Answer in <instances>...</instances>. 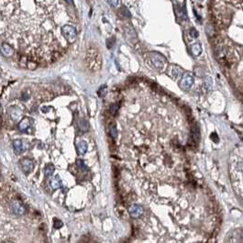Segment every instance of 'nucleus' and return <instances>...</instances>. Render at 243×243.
<instances>
[{
    "label": "nucleus",
    "mask_w": 243,
    "mask_h": 243,
    "mask_svg": "<svg viewBox=\"0 0 243 243\" xmlns=\"http://www.w3.org/2000/svg\"><path fill=\"white\" fill-rule=\"evenodd\" d=\"M58 17L62 0H0V35L30 63L56 61L68 46Z\"/></svg>",
    "instance_id": "obj_1"
},
{
    "label": "nucleus",
    "mask_w": 243,
    "mask_h": 243,
    "mask_svg": "<svg viewBox=\"0 0 243 243\" xmlns=\"http://www.w3.org/2000/svg\"><path fill=\"white\" fill-rule=\"evenodd\" d=\"M148 59H149V65L153 67L156 70H162L165 68L167 64L166 59L162 56V54L158 52H149L148 53Z\"/></svg>",
    "instance_id": "obj_2"
},
{
    "label": "nucleus",
    "mask_w": 243,
    "mask_h": 243,
    "mask_svg": "<svg viewBox=\"0 0 243 243\" xmlns=\"http://www.w3.org/2000/svg\"><path fill=\"white\" fill-rule=\"evenodd\" d=\"M62 33L64 35V37L65 38V40L68 41L69 44L73 43L75 39H76V36H77V31H76V29L72 26V25H69V24H66L63 27L62 29Z\"/></svg>",
    "instance_id": "obj_3"
},
{
    "label": "nucleus",
    "mask_w": 243,
    "mask_h": 243,
    "mask_svg": "<svg viewBox=\"0 0 243 243\" xmlns=\"http://www.w3.org/2000/svg\"><path fill=\"white\" fill-rule=\"evenodd\" d=\"M194 83V76L190 73H185L183 74L181 81H180V87L183 91L189 90Z\"/></svg>",
    "instance_id": "obj_4"
},
{
    "label": "nucleus",
    "mask_w": 243,
    "mask_h": 243,
    "mask_svg": "<svg viewBox=\"0 0 243 243\" xmlns=\"http://www.w3.org/2000/svg\"><path fill=\"white\" fill-rule=\"evenodd\" d=\"M167 74L174 80H178L183 76V69L177 65H171L167 69Z\"/></svg>",
    "instance_id": "obj_5"
},
{
    "label": "nucleus",
    "mask_w": 243,
    "mask_h": 243,
    "mask_svg": "<svg viewBox=\"0 0 243 243\" xmlns=\"http://www.w3.org/2000/svg\"><path fill=\"white\" fill-rule=\"evenodd\" d=\"M0 50L4 53V55L7 57H12L15 53V50L6 42L0 43Z\"/></svg>",
    "instance_id": "obj_6"
},
{
    "label": "nucleus",
    "mask_w": 243,
    "mask_h": 243,
    "mask_svg": "<svg viewBox=\"0 0 243 243\" xmlns=\"http://www.w3.org/2000/svg\"><path fill=\"white\" fill-rule=\"evenodd\" d=\"M129 212H130V214L131 215V217H139L142 214L143 209H142V207H141L140 206L134 205V206L130 207V208H129Z\"/></svg>",
    "instance_id": "obj_7"
},
{
    "label": "nucleus",
    "mask_w": 243,
    "mask_h": 243,
    "mask_svg": "<svg viewBox=\"0 0 243 243\" xmlns=\"http://www.w3.org/2000/svg\"><path fill=\"white\" fill-rule=\"evenodd\" d=\"M21 167H22V170L24 172H31L33 170V163L31 161H30L29 159H25L21 162Z\"/></svg>",
    "instance_id": "obj_8"
},
{
    "label": "nucleus",
    "mask_w": 243,
    "mask_h": 243,
    "mask_svg": "<svg viewBox=\"0 0 243 243\" xmlns=\"http://www.w3.org/2000/svg\"><path fill=\"white\" fill-rule=\"evenodd\" d=\"M50 186L52 190H55L57 188H60L62 185H63V182L62 180L58 177H55V178H51L50 181Z\"/></svg>",
    "instance_id": "obj_9"
},
{
    "label": "nucleus",
    "mask_w": 243,
    "mask_h": 243,
    "mask_svg": "<svg viewBox=\"0 0 243 243\" xmlns=\"http://www.w3.org/2000/svg\"><path fill=\"white\" fill-rule=\"evenodd\" d=\"M77 150H78V152L81 155L84 154L87 151V144H86V142L83 141H81L80 142H78V144H77Z\"/></svg>",
    "instance_id": "obj_10"
},
{
    "label": "nucleus",
    "mask_w": 243,
    "mask_h": 243,
    "mask_svg": "<svg viewBox=\"0 0 243 243\" xmlns=\"http://www.w3.org/2000/svg\"><path fill=\"white\" fill-rule=\"evenodd\" d=\"M53 171H54V167L51 163L48 164L45 168H44V175L46 178H50L52 174H53Z\"/></svg>",
    "instance_id": "obj_11"
},
{
    "label": "nucleus",
    "mask_w": 243,
    "mask_h": 243,
    "mask_svg": "<svg viewBox=\"0 0 243 243\" xmlns=\"http://www.w3.org/2000/svg\"><path fill=\"white\" fill-rule=\"evenodd\" d=\"M192 53L194 54V56H198L199 54H201L202 52V48H201V45L199 43H194L192 45Z\"/></svg>",
    "instance_id": "obj_12"
},
{
    "label": "nucleus",
    "mask_w": 243,
    "mask_h": 243,
    "mask_svg": "<svg viewBox=\"0 0 243 243\" xmlns=\"http://www.w3.org/2000/svg\"><path fill=\"white\" fill-rule=\"evenodd\" d=\"M13 146H14V149L16 150L17 152H22L23 150H24V146H23V142L21 141H18L17 140L13 142Z\"/></svg>",
    "instance_id": "obj_13"
},
{
    "label": "nucleus",
    "mask_w": 243,
    "mask_h": 243,
    "mask_svg": "<svg viewBox=\"0 0 243 243\" xmlns=\"http://www.w3.org/2000/svg\"><path fill=\"white\" fill-rule=\"evenodd\" d=\"M30 126V123H29V119L28 118H25L23 119L20 123H19V130L21 131H24L26 130Z\"/></svg>",
    "instance_id": "obj_14"
},
{
    "label": "nucleus",
    "mask_w": 243,
    "mask_h": 243,
    "mask_svg": "<svg viewBox=\"0 0 243 243\" xmlns=\"http://www.w3.org/2000/svg\"><path fill=\"white\" fill-rule=\"evenodd\" d=\"M193 139L195 142H197L199 140V130H198L197 126H194L193 128Z\"/></svg>",
    "instance_id": "obj_15"
},
{
    "label": "nucleus",
    "mask_w": 243,
    "mask_h": 243,
    "mask_svg": "<svg viewBox=\"0 0 243 243\" xmlns=\"http://www.w3.org/2000/svg\"><path fill=\"white\" fill-rule=\"evenodd\" d=\"M109 131H110V136L113 138V139H116L117 136V128L115 125H111L110 126V129H109Z\"/></svg>",
    "instance_id": "obj_16"
},
{
    "label": "nucleus",
    "mask_w": 243,
    "mask_h": 243,
    "mask_svg": "<svg viewBox=\"0 0 243 243\" xmlns=\"http://www.w3.org/2000/svg\"><path fill=\"white\" fill-rule=\"evenodd\" d=\"M120 13H121V15L124 17H130V11L127 9V7H121L120 8Z\"/></svg>",
    "instance_id": "obj_17"
},
{
    "label": "nucleus",
    "mask_w": 243,
    "mask_h": 243,
    "mask_svg": "<svg viewBox=\"0 0 243 243\" xmlns=\"http://www.w3.org/2000/svg\"><path fill=\"white\" fill-rule=\"evenodd\" d=\"M205 87L207 89H211V87H212V80H211L210 77H207L206 78V80H205Z\"/></svg>",
    "instance_id": "obj_18"
},
{
    "label": "nucleus",
    "mask_w": 243,
    "mask_h": 243,
    "mask_svg": "<svg viewBox=\"0 0 243 243\" xmlns=\"http://www.w3.org/2000/svg\"><path fill=\"white\" fill-rule=\"evenodd\" d=\"M109 110H110L111 114L115 115V114L117 112V110H118V106H117V104H113V105H111V106H110V108H109Z\"/></svg>",
    "instance_id": "obj_19"
},
{
    "label": "nucleus",
    "mask_w": 243,
    "mask_h": 243,
    "mask_svg": "<svg viewBox=\"0 0 243 243\" xmlns=\"http://www.w3.org/2000/svg\"><path fill=\"white\" fill-rule=\"evenodd\" d=\"M176 9H177V15H178L179 18H180V19L183 18V17H184V14H183V11L182 10L181 7H180V6H177V7H176Z\"/></svg>",
    "instance_id": "obj_20"
},
{
    "label": "nucleus",
    "mask_w": 243,
    "mask_h": 243,
    "mask_svg": "<svg viewBox=\"0 0 243 243\" xmlns=\"http://www.w3.org/2000/svg\"><path fill=\"white\" fill-rule=\"evenodd\" d=\"M190 36H192V37H194V38H197V36H198V32L196 31V30L194 29V28H192L191 30H190Z\"/></svg>",
    "instance_id": "obj_21"
},
{
    "label": "nucleus",
    "mask_w": 243,
    "mask_h": 243,
    "mask_svg": "<svg viewBox=\"0 0 243 243\" xmlns=\"http://www.w3.org/2000/svg\"><path fill=\"white\" fill-rule=\"evenodd\" d=\"M109 5L112 6L113 7H117L118 6V0H107Z\"/></svg>",
    "instance_id": "obj_22"
},
{
    "label": "nucleus",
    "mask_w": 243,
    "mask_h": 243,
    "mask_svg": "<svg viewBox=\"0 0 243 243\" xmlns=\"http://www.w3.org/2000/svg\"><path fill=\"white\" fill-rule=\"evenodd\" d=\"M80 129L83 130H86L88 129V127H87V123L84 121V120H82L81 121V124H80Z\"/></svg>",
    "instance_id": "obj_23"
},
{
    "label": "nucleus",
    "mask_w": 243,
    "mask_h": 243,
    "mask_svg": "<svg viewBox=\"0 0 243 243\" xmlns=\"http://www.w3.org/2000/svg\"><path fill=\"white\" fill-rule=\"evenodd\" d=\"M62 226H63V224H62V223H61L60 221H59V222H56V223H55V227H62Z\"/></svg>",
    "instance_id": "obj_24"
},
{
    "label": "nucleus",
    "mask_w": 243,
    "mask_h": 243,
    "mask_svg": "<svg viewBox=\"0 0 243 243\" xmlns=\"http://www.w3.org/2000/svg\"><path fill=\"white\" fill-rule=\"evenodd\" d=\"M65 3H67L68 5H72L73 4V0H64Z\"/></svg>",
    "instance_id": "obj_25"
},
{
    "label": "nucleus",
    "mask_w": 243,
    "mask_h": 243,
    "mask_svg": "<svg viewBox=\"0 0 243 243\" xmlns=\"http://www.w3.org/2000/svg\"><path fill=\"white\" fill-rule=\"evenodd\" d=\"M242 237H243V233H242Z\"/></svg>",
    "instance_id": "obj_26"
}]
</instances>
